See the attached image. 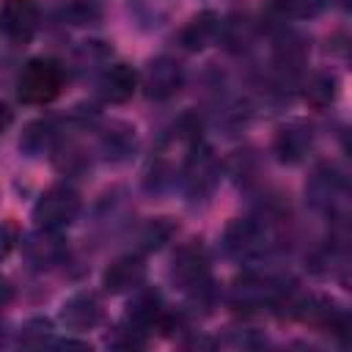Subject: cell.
Segmentation results:
<instances>
[{"mask_svg":"<svg viewBox=\"0 0 352 352\" xmlns=\"http://www.w3.org/2000/svg\"><path fill=\"white\" fill-rule=\"evenodd\" d=\"M275 245L272 223L264 217H234L223 231V248L236 261H258Z\"/></svg>","mask_w":352,"mask_h":352,"instance_id":"1","label":"cell"},{"mask_svg":"<svg viewBox=\"0 0 352 352\" xmlns=\"http://www.w3.org/2000/svg\"><path fill=\"white\" fill-rule=\"evenodd\" d=\"M60 88L63 69L52 58H30L16 77V94L25 104H47L60 94Z\"/></svg>","mask_w":352,"mask_h":352,"instance_id":"2","label":"cell"},{"mask_svg":"<svg viewBox=\"0 0 352 352\" xmlns=\"http://www.w3.org/2000/svg\"><path fill=\"white\" fill-rule=\"evenodd\" d=\"M80 209H82V201H80L77 190L69 187V184H55L36 201L33 220H36L38 228L60 231V228H66L77 220Z\"/></svg>","mask_w":352,"mask_h":352,"instance_id":"3","label":"cell"},{"mask_svg":"<svg viewBox=\"0 0 352 352\" xmlns=\"http://www.w3.org/2000/svg\"><path fill=\"white\" fill-rule=\"evenodd\" d=\"M170 280L182 292H206L209 289V256L198 239L182 245L170 264Z\"/></svg>","mask_w":352,"mask_h":352,"instance_id":"4","label":"cell"},{"mask_svg":"<svg viewBox=\"0 0 352 352\" xmlns=\"http://www.w3.org/2000/svg\"><path fill=\"white\" fill-rule=\"evenodd\" d=\"M283 294L280 280L270 278V275H242L239 280H234L231 292H228V302L239 311H253V308H264L270 302H275Z\"/></svg>","mask_w":352,"mask_h":352,"instance_id":"5","label":"cell"},{"mask_svg":"<svg viewBox=\"0 0 352 352\" xmlns=\"http://www.w3.org/2000/svg\"><path fill=\"white\" fill-rule=\"evenodd\" d=\"M184 82V69L176 58L170 55H157L146 63V72H143V91L148 99H170L179 94Z\"/></svg>","mask_w":352,"mask_h":352,"instance_id":"6","label":"cell"},{"mask_svg":"<svg viewBox=\"0 0 352 352\" xmlns=\"http://www.w3.org/2000/svg\"><path fill=\"white\" fill-rule=\"evenodd\" d=\"M41 25V11L33 0H6L0 8V28L3 33L16 41V44H28L36 30Z\"/></svg>","mask_w":352,"mask_h":352,"instance_id":"7","label":"cell"},{"mask_svg":"<svg viewBox=\"0 0 352 352\" xmlns=\"http://www.w3.org/2000/svg\"><path fill=\"white\" fill-rule=\"evenodd\" d=\"M184 187H187V195L190 198H204L212 192L217 176H220V165L214 160V154L206 148V146H192L187 162H184Z\"/></svg>","mask_w":352,"mask_h":352,"instance_id":"8","label":"cell"},{"mask_svg":"<svg viewBox=\"0 0 352 352\" xmlns=\"http://www.w3.org/2000/svg\"><path fill=\"white\" fill-rule=\"evenodd\" d=\"M58 319L66 330H91V327H96L99 319H102L99 294L96 292H74L72 297L63 300Z\"/></svg>","mask_w":352,"mask_h":352,"instance_id":"9","label":"cell"},{"mask_svg":"<svg viewBox=\"0 0 352 352\" xmlns=\"http://www.w3.org/2000/svg\"><path fill=\"white\" fill-rule=\"evenodd\" d=\"M272 148H275L278 160L286 162V165L302 162V160L311 154V148H314V129H311V124H305V121H292V124L280 126L278 135H275Z\"/></svg>","mask_w":352,"mask_h":352,"instance_id":"10","label":"cell"},{"mask_svg":"<svg viewBox=\"0 0 352 352\" xmlns=\"http://www.w3.org/2000/svg\"><path fill=\"white\" fill-rule=\"evenodd\" d=\"M143 280H146V261L140 256H132V253L129 256H118L102 272V286L110 294L135 292V289L143 286Z\"/></svg>","mask_w":352,"mask_h":352,"instance_id":"11","label":"cell"},{"mask_svg":"<svg viewBox=\"0 0 352 352\" xmlns=\"http://www.w3.org/2000/svg\"><path fill=\"white\" fill-rule=\"evenodd\" d=\"M341 190H344V176L338 173L336 165L324 162L311 173L305 184V198L314 209H330V204L341 195Z\"/></svg>","mask_w":352,"mask_h":352,"instance_id":"12","label":"cell"},{"mask_svg":"<svg viewBox=\"0 0 352 352\" xmlns=\"http://www.w3.org/2000/svg\"><path fill=\"white\" fill-rule=\"evenodd\" d=\"M138 91V72L129 63H113L99 77V94L110 104H124Z\"/></svg>","mask_w":352,"mask_h":352,"instance_id":"13","label":"cell"},{"mask_svg":"<svg viewBox=\"0 0 352 352\" xmlns=\"http://www.w3.org/2000/svg\"><path fill=\"white\" fill-rule=\"evenodd\" d=\"M220 16L214 14V11H201V14H195L182 30H179V44L184 47V50H190V52H198V50H204V47H209L214 38H217V33H220Z\"/></svg>","mask_w":352,"mask_h":352,"instance_id":"14","label":"cell"},{"mask_svg":"<svg viewBox=\"0 0 352 352\" xmlns=\"http://www.w3.org/2000/svg\"><path fill=\"white\" fill-rule=\"evenodd\" d=\"M297 316L311 322V324L330 327V330H344L346 327V314L330 297H305L297 305Z\"/></svg>","mask_w":352,"mask_h":352,"instance_id":"15","label":"cell"},{"mask_svg":"<svg viewBox=\"0 0 352 352\" xmlns=\"http://www.w3.org/2000/svg\"><path fill=\"white\" fill-rule=\"evenodd\" d=\"M58 231H47V228H38V234L28 236L25 242V253H28V261L38 270L44 267H52L63 258V242L55 236Z\"/></svg>","mask_w":352,"mask_h":352,"instance_id":"16","label":"cell"},{"mask_svg":"<svg viewBox=\"0 0 352 352\" xmlns=\"http://www.w3.org/2000/svg\"><path fill=\"white\" fill-rule=\"evenodd\" d=\"M220 44L228 52H248L250 44L256 41V25L250 22V16L245 14H234L226 22H220V33H217Z\"/></svg>","mask_w":352,"mask_h":352,"instance_id":"17","label":"cell"},{"mask_svg":"<svg viewBox=\"0 0 352 352\" xmlns=\"http://www.w3.org/2000/svg\"><path fill=\"white\" fill-rule=\"evenodd\" d=\"M135 129L129 124H110L99 138V151L110 162H121L135 151Z\"/></svg>","mask_w":352,"mask_h":352,"instance_id":"18","label":"cell"},{"mask_svg":"<svg viewBox=\"0 0 352 352\" xmlns=\"http://www.w3.org/2000/svg\"><path fill=\"white\" fill-rule=\"evenodd\" d=\"M58 143V126L55 121L50 118H38V121H30L19 138V148L28 154V157H38L50 148H55Z\"/></svg>","mask_w":352,"mask_h":352,"instance_id":"19","label":"cell"},{"mask_svg":"<svg viewBox=\"0 0 352 352\" xmlns=\"http://www.w3.org/2000/svg\"><path fill=\"white\" fill-rule=\"evenodd\" d=\"M336 91H338V82L333 74H314L308 82H305V102L314 104V107H327L333 99H336Z\"/></svg>","mask_w":352,"mask_h":352,"instance_id":"20","label":"cell"},{"mask_svg":"<svg viewBox=\"0 0 352 352\" xmlns=\"http://www.w3.org/2000/svg\"><path fill=\"white\" fill-rule=\"evenodd\" d=\"M173 234H176V223H173L170 217H154V220H148V223L143 226V231H140V248L157 250V248H162Z\"/></svg>","mask_w":352,"mask_h":352,"instance_id":"21","label":"cell"},{"mask_svg":"<svg viewBox=\"0 0 352 352\" xmlns=\"http://www.w3.org/2000/svg\"><path fill=\"white\" fill-rule=\"evenodd\" d=\"M19 341H22L25 346H44V344H52V322L44 319V316L28 319V322L22 324Z\"/></svg>","mask_w":352,"mask_h":352,"instance_id":"22","label":"cell"},{"mask_svg":"<svg viewBox=\"0 0 352 352\" xmlns=\"http://www.w3.org/2000/svg\"><path fill=\"white\" fill-rule=\"evenodd\" d=\"M330 0H280V11L292 19H311L327 8Z\"/></svg>","mask_w":352,"mask_h":352,"instance_id":"23","label":"cell"},{"mask_svg":"<svg viewBox=\"0 0 352 352\" xmlns=\"http://www.w3.org/2000/svg\"><path fill=\"white\" fill-rule=\"evenodd\" d=\"M63 16L72 19V25H91V22L99 19V8L85 6V3H74V6H69V8L63 11Z\"/></svg>","mask_w":352,"mask_h":352,"instance_id":"24","label":"cell"},{"mask_svg":"<svg viewBox=\"0 0 352 352\" xmlns=\"http://www.w3.org/2000/svg\"><path fill=\"white\" fill-rule=\"evenodd\" d=\"M16 242H19V228H16V223L3 220V223H0V261L8 258V253L16 248Z\"/></svg>","mask_w":352,"mask_h":352,"instance_id":"25","label":"cell"},{"mask_svg":"<svg viewBox=\"0 0 352 352\" xmlns=\"http://www.w3.org/2000/svg\"><path fill=\"white\" fill-rule=\"evenodd\" d=\"M11 300H14V286L8 283V278H3V275H0V308H3V305H8Z\"/></svg>","mask_w":352,"mask_h":352,"instance_id":"26","label":"cell"},{"mask_svg":"<svg viewBox=\"0 0 352 352\" xmlns=\"http://www.w3.org/2000/svg\"><path fill=\"white\" fill-rule=\"evenodd\" d=\"M58 349H91V344L88 341H74V338H63V341H52Z\"/></svg>","mask_w":352,"mask_h":352,"instance_id":"27","label":"cell"},{"mask_svg":"<svg viewBox=\"0 0 352 352\" xmlns=\"http://www.w3.org/2000/svg\"><path fill=\"white\" fill-rule=\"evenodd\" d=\"M11 121H14V113L8 110V104H6V102H0V135L11 126Z\"/></svg>","mask_w":352,"mask_h":352,"instance_id":"28","label":"cell"}]
</instances>
